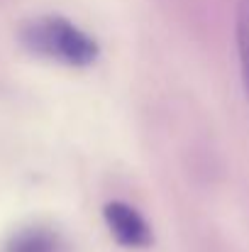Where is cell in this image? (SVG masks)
<instances>
[{"label": "cell", "instance_id": "cell-1", "mask_svg": "<svg viewBox=\"0 0 249 252\" xmlns=\"http://www.w3.org/2000/svg\"><path fill=\"white\" fill-rule=\"evenodd\" d=\"M20 42L27 52L74 69L90 66L98 59V42L59 15L27 20L20 30Z\"/></svg>", "mask_w": 249, "mask_h": 252}, {"label": "cell", "instance_id": "cell-2", "mask_svg": "<svg viewBox=\"0 0 249 252\" xmlns=\"http://www.w3.org/2000/svg\"><path fill=\"white\" fill-rule=\"evenodd\" d=\"M103 218H105L110 235L122 248H147L152 243V230H149L147 220L132 206H127L122 201H112L105 206Z\"/></svg>", "mask_w": 249, "mask_h": 252}, {"label": "cell", "instance_id": "cell-3", "mask_svg": "<svg viewBox=\"0 0 249 252\" xmlns=\"http://www.w3.org/2000/svg\"><path fill=\"white\" fill-rule=\"evenodd\" d=\"M2 252H66V243L52 228L29 225V228L15 230L5 240Z\"/></svg>", "mask_w": 249, "mask_h": 252}, {"label": "cell", "instance_id": "cell-4", "mask_svg": "<svg viewBox=\"0 0 249 252\" xmlns=\"http://www.w3.org/2000/svg\"><path fill=\"white\" fill-rule=\"evenodd\" d=\"M237 49H240L242 84L249 100V0H240V7H237Z\"/></svg>", "mask_w": 249, "mask_h": 252}]
</instances>
